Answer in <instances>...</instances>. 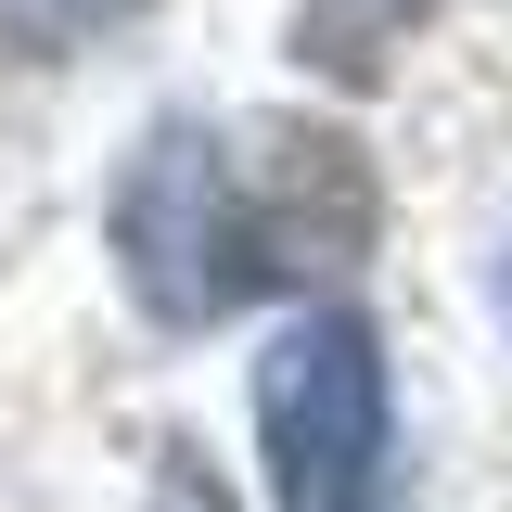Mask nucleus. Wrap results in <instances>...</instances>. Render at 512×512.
I'll return each instance as SVG.
<instances>
[{"mask_svg":"<svg viewBox=\"0 0 512 512\" xmlns=\"http://www.w3.org/2000/svg\"><path fill=\"white\" fill-rule=\"evenodd\" d=\"M128 0H0V52H77V39H103Z\"/></svg>","mask_w":512,"mask_h":512,"instance_id":"4","label":"nucleus"},{"mask_svg":"<svg viewBox=\"0 0 512 512\" xmlns=\"http://www.w3.org/2000/svg\"><path fill=\"white\" fill-rule=\"evenodd\" d=\"M359 244H372V167L333 128L167 116L116 180V269L167 333H205L282 282H333Z\"/></svg>","mask_w":512,"mask_h":512,"instance_id":"1","label":"nucleus"},{"mask_svg":"<svg viewBox=\"0 0 512 512\" xmlns=\"http://www.w3.org/2000/svg\"><path fill=\"white\" fill-rule=\"evenodd\" d=\"M256 448H269V500L282 512H372L384 500V346L359 308H295L256 359Z\"/></svg>","mask_w":512,"mask_h":512,"instance_id":"2","label":"nucleus"},{"mask_svg":"<svg viewBox=\"0 0 512 512\" xmlns=\"http://www.w3.org/2000/svg\"><path fill=\"white\" fill-rule=\"evenodd\" d=\"M423 0H295V52H320L333 77H372L397 39H410Z\"/></svg>","mask_w":512,"mask_h":512,"instance_id":"3","label":"nucleus"}]
</instances>
